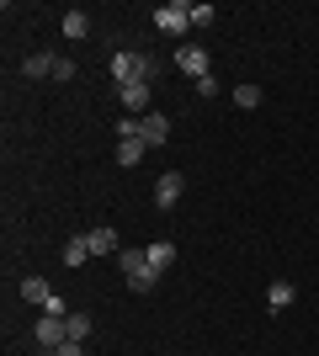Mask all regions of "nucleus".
Segmentation results:
<instances>
[{
    "mask_svg": "<svg viewBox=\"0 0 319 356\" xmlns=\"http://www.w3.org/2000/svg\"><path fill=\"white\" fill-rule=\"evenodd\" d=\"M165 70V64L154 59V54H112V80H117V90L122 86H154V74Z\"/></svg>",
    "mask_w": 319,
    "mask_h": 356,
    "instance_id": "nucleus-1",
    "label": "nucleus"
},
{
    "mask_svg": "<svg viewBox=\"0 0 319 356\" xmlns=\"http://www.w3.org/2000/svg\"><path fill=\"white\" fill-rule=\"evenodd\" d=\"M122 266V282H128V293H149L154 282H160V271L149 266V250H122L117 255Z\"/></svg>",
    "mask_w": 319,
    "mask_h": 356,
    "instance_id": "nucleus-2",
    "label": "nucleus"
},
{
    "mask_svg": "<svg viewBox=\"0 0 319 356\" xmlns=\"http://www.w3.org/2000/svg\"><path fill=\"white\" fill-rule=\"evenodd\" d=\"M154 27L170 32V38H186V27H192V6H186V0H165V6H154Z\"/></svg>",
    "mask_w": 319,
    "mask_h": 356,
    "instance_id": "nucleus-3",
    "label": "nucleus"
},
{
    "mask_svg": "<svg viewBox=\"0 0 319 356\" xmlns=\"http://www.w3.org/2000/svg\"><path fill=\"white\" fill-rule=\"evenodd\" d=\"M32 341L43 346V351H59V346L69 341V319H64V314H43V319L32 325Z\"/></svg>",
    "mask_w": 319,
    "mask_h": 356,
    "instance_id": "nucleus-4",
    "label": "nucleus"
},
{
    "mask_svg": "<svg viewBox=\"0 0 319 356\" xmlns=\"http://www.w3.org/2000/svg\"><path fill=\"white\" fill-rule=\"evenodd\" d=\"M181 186H186V181H181V170H165V176L154 181V208H160V213H170L176 202H181Z\"/></svg>",
    "mask_w": 319,
    "mask_h": 356,
    "instance_id": "nucleus-5",
    "label": "nucleus"
},
{
    "mask_svg": "<svg viewBox=\"0 0 319 356\" xmlns=\"http://www.w3.org/2000/svg\"><path fill=\"white\" fill-rule=\"evenodd\" d=\"M138 138H144V149H160L170 138V118L165 112H149V118H138Z\"/></svg>",
    "mask_w": 319,
    "mask_h": 356,
    "instance_id": "nucleus-6",
    "label": "nucleus"
},
{
    "mask_svg": "<svg viewBox=\"0 0 319 356\" xmlns=\"http://www.w3.org/2000/svg\"><path fill=\"white\" fill-rule=\"evenodd\" d=\"M85 245H91V255H122V239H117V229H106V223L85 229Z\"/></svg>",
    "mask_w": 319,
    "mask_h": 356,
    "instance_id": "nucleus-7",
    "label": "nucleus"
},
{
    "mask_svg": "<svg viewBox=\"0 0 319 356\" xmlns=\"http://www.w3.org/2000/svg\"><path fill=\"white\" fill-rule=\"evenodd\" d=\"M176 64H181V74H192V80H202V74H208V48H202V43H181V54H176Z\"/></svg>",
    "mask_w": 319,
    "mask_h": 356,
    "instance_id": "nucleus-8",
    "label": "nucleus"
},
{
    "mask_svg": "<svg viewBox=\"0 0 319 356\" xmlns=\"http://www.w3.org/2000/svg\"><path fill=\"white\" fill-rule=\"evenodd\" d=\"M117 102L128 106V118H149V86H122Z\"/></svg>",
    "mask_w": 319,
    "mask_h": 356,
    "instance_id": "nucleus-9",
    "label": "nucleus"
},
{
    "mask_svg": "<svg viewBox=\"0 0 319 356\" xmlns=\"http://www.w3.org/2000/svg\"><path fill=\"white\" fill-rule=\"evenodd\" d=\"M22 298H27V303H38V309H48V303H54L59 293H54L43 277H27V282H22Z\"/></svg>",
    "mask_w": 319,
    "mask_h": 356,
    "instance_id": "nucleus-10",
    "label": "nucleus"
},
{
    "mask_svg": "<svg viewBox=\"0 0 319 356\" xmlns=\"http://www.w3.org/2000/svg\"><path fill=\"white\" fill-rule=\"evenodd\" d=\"M149 266L154 271H170V266H176V245H170V239H154V245H149Z\"/></svg>",
    "mask_w": 319,
    "mask_h": 356,
    "instance_id": "nucleus-11",
    "label": "nucleus"
},
{
    "mask_svg": "<svg viewBox=\"0 0 319 356\" xmlns=\"http://www.w3.org/2000/svg\"><path fill=\"white\" fill-rule=\"evenodd\" d=\"M64 38H75V43H80V38H91V16H85V11H64Z\"/></svg>",
    "mask_w": 319,
    "mask_h": 356,
    "instance_id": "nucleus-12",
    "label": "nucleus"
},
{
    "mask_svg": "<svg viewBox=\"0 0 319 356\" xmlns=\"http://www.w3.org/2000/svg\"><path fill=\"white\" fill-rule=\"evenodd\" d=\"M22 74H27V80H43V74H54V54H32V59H22Z\"/></svg>",
    "mask_w": 319,
    "mask_h": 356,
    "instance_id": "nucleus-13",
    "label": "nucleus"
},
{
    "mask_svg": "<svg viewBox=\"0 0 319 356\" xmlns=\"http://www.w3.org/2000/svg\"><path fill=\"white\" fill-rule=\"evenodd\" d=\"M85 261H91V245H85V234H75L64 245V266H85Z\"/></svg>",
    "mask_w": 319,
    "mask_h": 356,
    "instance_id": "nucleus-14",
    "label": "nucleus"
},
{
    "mask_svg": "<svg viewBox=\"0 0 319 356\" xmlns=\"http://www.w3.org/2000/svg\"><path fill=\"white\" fill-rule=\"evenodd\" d=\"M138 160H144V138H122L117 144V165L128 170V165H138Z\"/></svg>",
    "mask_w": 319,
    "mask_h": 356,
    "instance_id": "nucleus-15",
    "label": "nucleus"
},
{
    "mask_svg": "<svg viewBox=\"0 0 319 356\" xmlns=\"http://www.w3.org/2000/svg\"><path fill=\"white\" fill-rule=\"evenodd\" d=\"M234 106H240V112H256V106H261V86H250V80L234 86Z\"/></svg>",
    "mask_w": 319,
    "mask_h": 356,
    "instance_id": "nucleus-16",
    "label": "nucleus"
},
{
    "mask_svg": "<svg viewBox=\"0 0 319 356\" xmlns=\"http://www.w3.org/2000/svg\"><path fill=\"white\" fill-rule=\"evenodd\" d=\"M266 303H272V309L282 314V309L293 303V282H272V287H266Z\"/></svg>",
    "mask_w": 319,
    "mask_h": 356,
    "instance_id": "nucleus-17",
    "label": "nucleus"
},
{
    "mask_svg": "<svg viewBox=\"0 0 319 356\" xmlns=\"http://www.w3.org/2000/svg\"><path fill=\"white\" fill-rule=\"evenodd\" d=\"M69 341H91V314H69Z\"/></svg>",
    "mask_w": 319,
    "mask_h": 356,
    "instance_id": "nucleus-18",
    "label": "nucleus"
},
{
    "mask_svg": "<svg viewBox=\"0 0 319 356\" xmlns=\"http://www.w3.org/2000/svg\"><path fill=\"white\" fill-rule=\"evenodd\" d=\"M213 16H218L213 6H192V27H213Z\"/></svg>",
    "mask_w": 319,
    "mask_h": 356,
    "instance_id": "nucleus-19",
    "label": "nucleus"
},
{
    "mask_svg": "<svg viewBox=\"0 0 319 356\" xmlns=\"http://www.w3.org/2000/svg\"><path fill=\"white\" fill-rule=\"evenodd\" d=\"M54 80H75V59H54Z\"/></svg>",
    "mask_w": 319,
    "mask_h": 356,
    "instance_id": "nucleus-20",
    "label": "nucleus"
},
{
    "mask_svg": "<svg viewBox=\"0 0 319 356\" xmlns=\"http://www.w3.org/2000/svg\"><path fill=\"white\" fill-rule=\"evenodd\" d=\"M197 96H202V102H213V96H218V80H213V74H202V80H197Z\"/></svg>",
    "mask_w": 319,
    "mask_h": 356,
    "instance_id": "nucleus-21",
    "label": "nucleus"
},
{
    "mask_svg": "<svg viewBox=\"0 0 319 356\" xmlns=\"http://www.w3.org/2000/svg\"><path fill=\"white\" fill-rule=\"evenodd\" d=\"M117 138H138V118H122L117 122Z\"/></svg>",
    "mask_w": 319,
    "mask_h": 356,
    "instance_id": "nucleus-22",
    "label": "nucleus"
},
{
    "mask_svg": "<svg viewBox=\"0 0 319 356\" xmlns=\"http://www.w3.org/2000/svg\"><path fill=\"white\" fill-rule=\"evenodd\" d=\"M54 356H85V341H64V346H59Z\"/></svg>",
    "mask_w": 319,
    "mask_h": 356,
    "instance_id": "nucleus-23",
    "label": "nucleus"
}]
</instances>
